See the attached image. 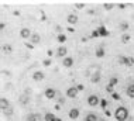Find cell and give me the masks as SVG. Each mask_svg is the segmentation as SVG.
Segmentation results:
<instances>
[{
  "mask_svg": "<svg viewBox=\"0 0 134 121\" xmlns=\"http://www.w3.org/2000/svg\"><path fill=\"white\" fill-rule=\"evenodd\" d=\"M114 117H116V120H117V121H126L127 117H129V110H127L124 106H120V107L116 108Z\"/></svg>",
  "mask_w": 134,
  "mask_h": 121,
  "instance_id": "1",
  "label": "cell"
},
{
  "mask_svg": "<svg viewBox=\"0 0 134 121\" xmlns=\"http://www.w3.org/2000/svg\"><path fill=\"white\" fill-rule=\"evenodd\" d=\"M78 93H79V90H78V87H76V86H69L66 89V97L75 99L76 96H78Z\"/></svg>",
  "mask_w": 134,
  "mask_h": 121,
  "instance_id": "2",
  "label": "cell"
},
{
  "mask_svg": "<svg viewBox=\"0 0 134 121\" xmlns=\"http://www.w3.org/2000/svg\"><path fill=\"white\" fill-rule=\"evenodd\" d=\"M99 103H100L99 96H96V94H90V96L88 97V104L90 106V107H96V106H99Z\"/></svg>",
  "mask_w": 134,
  "mask_h": 121,
  "instance_id": "3",
  "label": "cell"
},
{
  "mask_svg": "<svg viewBox=\"0 0 134 121\" xmlns=\"http://www.w3.org/2000/svg\"><path fill=\"white\" fill-rule=\"evenodd\" d=\"M119 62L126 65V66H133L134 65V58L133 56H120V58H119Z\"/></svg>",
  "mask_w": 134,
  "mask_h": 121,
  "instance_id": "4",
  "label": "cell"
},
{
  "mask_svg": "<svg viewBox=\"0 0 134 121\" xmlns=\"http://www.w3.org/2000/svg\"><path fill=\"white\" fill-rule=\"evenodd\" d=\"M44 96H45L48 100H52V99H55V96H56L55 89H52V87H47V89L44 90Z\"/></svg>",
  "mask_w": 134,
  "mask_h": 121,
  "instance_id": "5",
  "label": "cell"
},
{
  "mask_svg": "<svg viewBox=\"0 0 134 121\" xmlns=\"http://www.w3.org/2000/svg\"><path fill=\"white\" fill-rule=\"evenodd\" d=\"M31 35H32V32H31L30 28H21L20 30V37H21L23 40H30Z\"/></svg>",
  "mask_w": 134,
  "mask_h": 121,
  "instance_id": "6",
  "label": "cell"
},
{
  "mask_svg": "<svg viewBox=\"0 0 134 121\" xmlns=\"http://www.w3.org/2000/svg\"><path fill=\"white\" fill-rule=\"evenodd\" d=\"M73 62H75V60H73L72 56H66V58L62 59V66H64V68H71V66L73 65Z\"/></svg>",
  "mask_w": 134,
  "mask_h": 121,
  "instance_id": "7",
  "label": "cell"
},
{
  "mask_svg": "<svg viewBox=\"0 0 134 121\" xmlns=\"http://www.w3.org/2000/svg\"><path fill=\"white\" fill-rule=\"evenodd\" d=\"M66 52H68L66 47H59L58 49H56V56L64 59V58H66Z\"/></svg>",
  "mask_w": 134,
  "mask_h": 121,
  "instance_id": "8",
  "label": "cell"
},
{
  "mask_svg": "<svg viewBox=\"0 0 134 121\" xmlns=\"http://www.w3.org/2000/svg\"><path fill=\"white\" fill-rule=\"evenodd\" d=\"M68 116H69V118L71 120H78V117H79V108H71L69 110V113H68Z\"/></svg>",
  "mask_w": 134,
  "mask_h": 121,
  "instance_id": "9",
  "label": "cell"
},
{
  "mask_svg": "<svg viewBox=\"0 0 134 121\" xmlns=\"http://www.w3.org/2000/svg\"><path fill=\"white\" fill-rule=\"evenodd\" d=\"M0 108H2V111L7 110V108H10V103H9V100L6 97H2L0 99Z\"/></svg>",
  "mask_w": 134,
  "mask_h": 121,
  "instance_id": "10",
  "label": "cell"
},
{
  "mask_svg": "<svg viewBox=\"0 0 134 121\" xmlns=\"http://www.w3.org/2000/svg\"><path fill=\"white\" fill-rule=\"evenodd\" d=\"M100 77H102V76H100V72L96 71V72H93V73L90 75V82H92V83H99Z\"/></svg>",
  "mask_w": 134,
  "mask_h": 121,
  "instance_id": "11",
  "label": "cell"
},
{
  "mask_svg": "<svg viewBox=\"0 0 134 121\" xmlns=\"http://www.w3.org/2000/svg\"><path fill=\"white\" fill-rule=\"evenodd\" d=\"M32 79H34L35 82H41V80H44V73H43L41 71L34 72V75H32Z\"/></svg>",
  "mask_w": 134,
  "mask_h": 121,
  "instance_id": "12",
  "label": "cell"
},
{
  "mask_svg": "<svg viewBox=\"0 0 134 121\" xmlns=\"http://www.w3.org/2000/svg\"><path fill=\"white\" fill-rule=\"evenodd\" d=\"M99 118H97V116L95 113H88L85 116V121H97Z\"/></svg>",
  "mask_w": 134,
  "mask_h": 121,
  "instance_id": "13",
  "label": "cell"
},
{
  "mask_svg": "<svg viewBox=\"0 0 134 121\" xmlns=\"http://www.w3.org/2000/svg\"><path fill=\"white\" fill-rule=\"evenodd\" d=\"M126 93H127V96H129V97L134 99V84H129V86H127Z\"/></svg>",
  "mask_w": 134,
  "mask_h": 121,
  "instance_id": "14",
  "label": "cell"
},
{
  "mask_svg": "<svg viewBox=\"0 0 134 121\" xmlns=\"http://www.w3.org/2000/svg\"><path fill=\"white\" fill-rule=\"evenodd\" d=\"M66 21L69 24H76V23H78V16H75V14H68Z\"/></svg>",
  "mask_w": 134,
  "mask_h": 121,
  "instance_id": "15",
  "label": "cell"
},
{
  "mask_svg": "<svg viewBox=\"0 0 134 121\" xmlns=\"http://www.w3.org/2000/svg\"><path fill=\"white\" fill-rule=\"evenodd\" d=\"M30 41H31L32 44H35V45H37L38 42L41 41V37H40V34H37V32H34V34L31 35V38H30Z\"/></svg>",
  "mask_w": 134,
  "mask_h": 121,
  "instance_id": "16",
  "label": "cell"
},
{
  "mask_svg": "<svg viewBox=\"0 0 134 121\" xmlns=\"http://www.w3.org/2000/svg\"><path fill=\"white\" fill-rule=\"evenodd\" d=\"M99 34H100V35H107L109 32H107L106 30L103 28V27H99V28H97V31L93 32V35H99Z\"/></svg>",
  "mask_w": 134,
  "mask_h": 121,
  "instance_id": "17",
  "label": "cell"
},
{
  "mask_svg": "<svg viewBox=\"0 0 134 121\" xmlns=\"http://www.w3.org/2000/svg\"><path fill=\"white\" fill-rule=\"evenodd\" d=\"M96 56L97 58H103V56H105V49H103V47L96 48Z\"/></svg>",
  "mask_w": 134,
  "mask_h": 121,
  "instance_id": "18",
  "label": "cell"
},
{
  "mask_svg": "<svg viewBox=\"0 0 134 121\" xmlns=\"http://www.w3.org/2000/svg\"><path fill=\"white\" fill-rule=\"evenodd\" d=\"M119 28H120L121 31H127V30H129V23H127V21H121V23L119 24Z\"/></svg>",
  "mask_w": 134,
  "mask_h": 121,
  "instance_id": "19",
  "label": "cell"
},
{
  "mask_svg": "<svg viewBox=\"0 0 134 121\" xmlns=\"http://www.w3.org/2000/svg\"><path fill=\"white\" fill-rule=\"evenodd\" d=\"M55 118L56 117L52 113H45V116H44V120L45 121H55Z\"/></svg>",
  "mask_w": 134,
  "mask_h": 121,
  "instance_id": "20",
  "label": "cell"
},
{
  "mask_svg": "<svg viewBox=\"0 0 134 121\" xmlns=\"http://www.w3.org/2000/svg\"><path fill=\"white\" fill-rule=\"evenodd\" d=\"M37 118H38V116L37 114H27L26 116V121H37Z\"/></svg>",
  "mask_w": 134,
  "mask_h": 121,
  "instance_id": "21",
  "label": "cell"
},
{
  "mask_svg": "<svg viewBox=\"0 0 134 121\" xmlns=\"http://www.w3.org/2000/svg\"><path fill=\"white\" fill-rule=\"evenodd\" d=\"M2 49H3V52H4V54H11V52H13V48H11V45H6L4 44Z\"/></svg>",
  "mask_w": 134,
  "mask_h": 121,
  "instance_id": "22",
  "label": "cell"
},
{
  "mask_svg": "<svg viewBox=\"0 0 134 121\" xmlns=\"http://www.w3.org/2000/svg\"><path fill=\"white\" fill-rule=\"evenodd\" d=\"M130 40H131V37H130L129 34H124V35H121V42H123V44H127V42H129Z\"/></svg>",
  "mask_w": 134,
  "mask_h": 121,
  "instance_id": "23",
  "label": "cell"
},
{
  "mask_svg": "<svg viewBox=\"0 0 134 121\" xmlns=\"http://www.w3.org/2000/svg\"><path fill=\"white\" fill-rule=\"evenodd\" d=\"M56 40H58V42H61V44H64V42L66 41V35H64V34H58V37H56Z\"/></svg>",
  "mask_w": 134,
  "mask_h": 121,
  "instance_id": "24",
  "label": "cell"
},
{
  "mask_svg": "<svg viewBox=\"0 0 134 121\" xmlns=\"http://www.w3.org/2000/svg\"><path fill=\"white\" fill-rule=\"evenodd\" d=\"M3 114H4V116H7V117H11V116H13V108H7V110H4V111H3Z\"/></svg>",
  "mask_w": 134,
  "mask_h": 121,
  "instance_id": "25",
  "label": "cell"
},
{
  "mask_svg": "<svg viewBox=\"0 0 134 121\" xmlns=\"http://www.w3.org/2000/svg\"><path fill=\"white\" fill-rule=\"evenodd\" d=\"M20 101H21V104H27V103H28V97H27V96H21Z\"/></svg>",
  "mask_w": 134,
  "mask_h": 121,
  "instance_id": "26",
  "label": "cell"
},
{
  "mask_svg": "<svg viewBox=\"0 0 134 121\" xmlns=\"http://www.w3.org/2000/svg\"><path fill=\"white\" fill-rule=\"evenodd\" d=\"M106 92L107 93H112V94H113V87H112V84H107V86H106Z\"/></svg>",
  "mask_w": 134,
  "mask_h": 121,
  "instance_id": "27",
  "label": "cell"
},
{
  "mask_svg": "<svg viewBox=\"0 0 134 121\" xmlns=\"http://www.w3.org/2000/svg\"><path fill=\"white\" fill-rule=\"evenodd\" d=\"M105 8H106V10H110V8H113V3H105Z\"/></svg>",
  "mask_w": 134,
  "mask_h": 121,
  "instance_id": "28",
  "label": "cell"
},
{
  "mask_svg": "<svg viewBox=\"0 0 134 121\" xmlns=\"http://www.w3.org/2000/svg\"><path fill=\"white\" fill-rule=\"evenodd\" d=\"M43 63H44V66H49V65H51V59H49V58H48V59H45Z\"/></svg>",
  "mask_w": 134,
  "mask_h": 121,
  "instance_id": "29",
  "label": "cell"
},
{
  "mask_svg": "<svg viewBox=\"0 0 134 121\" xmlns=\"http://www.w3.org/2000/svg\"><path fill=\"white\" fill-rule=\"evenodd\" d=\"M112 97L114 99V100H119V99H120V96H119L117 93H113V94H112Z\"/></svg>",
  "mask_w": 134,
  "mask_h": 121,
  "instance_id": "30",
  "label": "cell"
},
{
  "mask_svg": "<svg viewBox=\"0 0 134 121\" xmlns=\"http://www.w3.org/2000/svg\"><path fill=\"white\" fill-rule=\"evenodd\" d=\"M76 7H78V8H83V6H85V4H83V3H76Z\"/></svg>",
  "mask_w": 134,
  "mask_h": 121,
  "instance_id": "31",
  "label": "cell"
},
{
  "mask_svg": "<svg viewBox=\"0 0 134 121\" xmlns=\"http://www.w3.org/2000/svg\"><path fill=\"white\" fill-rule=\"evenodd\" d=\"M76 87H78V90H83V86H82V84H78Z\"/></svg>",
  "mask_w": 134,
  "mask_h": 121,
  "instance_id": "32",
  "label": "cell"
},
{
  "mask_svg": "<svg viewBox=\"0 0 134 121\" xmlns=\"http://www.w3.org/2000/svg\"><path fill=\"white\" fill-rule=\"evenodd\" d=\"M55 121H62L61 118H58V117H56V118H55Z\"/></svg>",
  "mask_w": 134,
  "mask_h": 121,
  "instance_id": "33",
  "label": "cell"
},
{
  "mask_svg": "<svg viewBox=\"0 0 134 121\" xmlns=\"http://www.w3.org/2000/svg\"><path fill=\"white\" fill-rule=\"evenodd\" d=\"M97 121H106L105 118H99V120H97Z\"/></svg>",
  "mask_w": 134,
  "mask_h": 121,
  "instance_id": "34",
  "label": "cell"
}]
</instances>
